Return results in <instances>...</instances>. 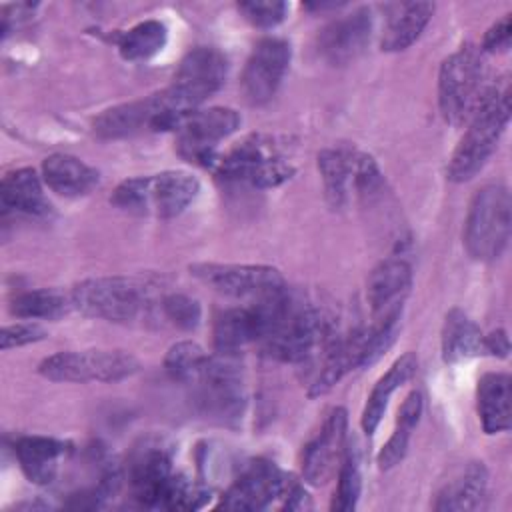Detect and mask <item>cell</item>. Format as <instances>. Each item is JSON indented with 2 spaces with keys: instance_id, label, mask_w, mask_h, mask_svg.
Here are the masks:
<instances>
[{
  "instance_id": "cell-14",
  "label": "cell",
  "mask_w": 512,
  "mask_h": 512,
  "mask_svg": "<svg viewBox=\"0 0 512 512\" xmlns=\"http://www.w3.org/2000/svg\"><path fill=\"white\" fill-rule=\"evenodd\" d=\"M348 438V414L344 408H334L324 420L318 434L304 446L302 478L310 486L326 484L342 464Z\"/></svg>"
},
{
  "instance_id": "cell-20",
  "label": "cell",
  "mask_w": 512,
  "mask_h": 512,
  "mask_svg": "<svg viewBox=\"0 0 512 512\" xmlns=\"http://www.w3.org/2000/svg\"><path fill=\"white\" fill-rule=\"evenodd\" d=\"M68 452L70 444L52 436H22L14 444V454L24 476L38 486L54 482L60 460Z\"/></svg>"
},
{
  "instance_id": "cell-27",
  "label": "cell",
  "mask_w": 512,
  "mask_h": 512,
  "mask_svg": "<svg viewBox=\"0 0 512 512\" xmlns=\"http://www.w3.org/2000/svg\"><path fill=\"white\" fill-rule=\"evenodd\" d=\"M440 346L442 360L446 364H458L484 354V334L464 310L452 308L442 324Z\"/></svg>"
},
{
  "instance_id": "cell-7",
  "label": "cell",
  "mask_w": 512,
  "mask_h": 512,
  "mask_svg": "<svg viewBox=\"0 0 512 512\" xmlns=\"http://www.w3.org/2000/svg\"><path fill=\"white\" fill-rule=\"evenodd\" d=\"M510 206V192L502 184H486L474 194L464 222V246L474 260L502 256L510 240Z\"/></svg>"
},
{
  "instance_id": "cell-4",
  "label": "cell",
  "mask_w": 512,
  "mask_h": 512,
  "mask_svg": "<svg viewBox=\"0 0 512 512\" xmlns=\"http://www.w3.org/2000/svg\"><path fill=\"white\" fill-rule=\"evenodd\" d=\"M508 120L510 88H500L492 84L486 100L470 118L468 128L448 162V180L466 182L474 178L496 150V144L508 126Z\"/></svg>"
},
{
  "instance_id": "cell-21",
  "label": "cell",
  "mask_w": 512,
  "mask_h": 512,
  "mask_svg": "<svg viewBox=\"0 0 512 512\" xmlns=\"http://www.w3.org/2000/svg\"><path fill=\"white\" fill-rule=\"evenodd\" d=\"M488 490V470L482 462H470L456 472L436 494L434 510L470 512L484 504Z\"/></svg>"
},
{
  "instance_id": "cell-32",
  "label": "cell",
  "mask_w": 512,
  "mask_h": 512,
  "mask_svg": "<svg viewBox=\"0 0 512 512\" xmlns=\"http://www.w3.org/2000/svg\"><path fill=\"white\" fill-rule=\"evenodd\" d=\"M208 356L210 354H206L200 344L192 340H182L168 348L164 356V368L174 382L188 386L198 378L208 362Z\"/></svg>"
},
{
  "instance_id": "cell-34",
  "label": "cell",
  "mask_w": 512,
  "mask_h": 512,
  "mask_svg": "<svg viewBox=\"0 0 512 512\" xmlns=\"http://www.w3.org/2000/svg\"><path fill=\"white\" fill-rule=\"evenodd\" d=\"M160 314L180 330H194L202 320L200 302L182 292H168L160 298Z\"/></svg>"
},
{
  "instance_id": "cell-26",
  "label": "cell",
  "mask_w": 512,
  "mask_h": 512,
  "mask_svg": "<svg viewBox=\"0 0 512 512\" xmlns=\"http://www.w3.org/2000/svg\"><path fill=\"white\" fill-rule=\"evenodd\" d=\"M432 12H434V4L430 2L396 4L382 32V40H380L382 50L400 52L410 48L428 26Z\"/></svg>"
},
{
  "instance_id": "cell-8",
  "label": "cell",
  "mask_w": 512,
  "mask_h": 512,
  "mask_svg": "<svg viewBox=\"0 0 512 512\" xmlns=\"http://www.w3.org/2000/svg\"><path fill=\"white\" fill-rule=\"evenodd\" d=\"M138 370V358L124 350H66L38 366V372L54 382H120Z\"/></svg>"
},
{
  "instance_id": "cell-9",
  "label": "cell",
  "mask_w": 512,
  "mask_h": 512,
  "mask_svg": "<svg viewBox=\"0 0 512 512\" xmlns=\"http://www.w3.org/2000/svg\"><path fill=\"white\" fill-rule=\"evenodd\" d=\"M186 112H180L168 94L164 90L124 102L118 106H112L98 114L92 122V130L96 136L112 140V138H126L140 132H174L180 116Z\"/></svg>"
},
{
  "instance_id": "cell-11",
  "label": "cell",
  "mask_w": 512,
  "mask_h": 512,
  "mask_svg": "<svg viewBox=\"0 0 512 512\" xmlns=\"http://www.w3.org/2000/svg\"><path fill=\"white\" fill-rule=\"evenodd\" d=\"M228 62L224 54L212 46H198L190 50L168 88L164 92L180 112H190L200 108V104L210 98L226 80Z\"/></svg>"
},
{
  "instance_id": "cell-12",
  "label": "cell",
  "mask_w": 512,
  "mask_h": 512,
  "mask_svg": "<svg viewBox=\"0 0 512 512\" xmlns=\"http://www.w3.org/2000/svg\"><path fill=\"white\" fill-rule=\"evenodd\" d=\"M192 276L208 284L212 290L240 298L246 302H258L270 298L286 288L284 276L274 266L264 264H220L200 262L190 266Z\"/></svg>"
},
{
  "instance_id": "cell-2",
  "label": "cell",
  "mask_w": 512,
  "mask_h": 512,
  "mask_svg": "<svg viewBox=\"0 0 512 512\" xmlns=\"http://www.w3.org/2000/svg\"><path fill=\"white\" fill-rule=\"evenodd\" d=\"M210 170L220 178L266 190L290 180L296 166L284 140L268 134H252L228 152H218Z\"/></svg>"
},
{
  "instance_id": "cell-23",
  "label": "cell",
  "mask_w": 512,
  "mask_h": 512,
  "mask_svg": "<svg viewBox=\"0 0 512 512\" xmlns=\"http://www.w3.org/2000/svg\"><path fill=\"white\" fill-rule=\"evenodd\" d=\"M42 180L52 192L64 198H78L98 186L100 174L76 156L52 154L42 162Z\"/></svg>"
},
{
  "instance_id": "cell-3",
  "label": "cell",
  "mask_w": 512,
  "mask_h": 512,
  "mask_svg": "<svg viewBox=\"0 0 512 512\" xmlns=\"http://www.w3.org/2000/svg\"><path fill=\"white\" fill-rule=\"evenodd\" d=\"M200 182L184 170H164L150 176L122 180L110 202L130 214L174 218L182 214L198 196Z\"/></svg>"
},
{
  "instance_id": "cell-31",
  "label": "cell",
  "mask_w": 512,
  "mask_h": 512,
  "mask_svg": "<svg viewBox=\"0 0 512 512\" xmlns=\"http://www.w3.org/2000/svg\"><path fill=\"white\" fill-rule=\"evenodd\" d=\"M168 40V30L160 20H142L116 36L118 52L124 60H148L158 54Z\"/></svg>"
},
{
  "instance_id": "cell-35",
  "label": "cell",
  "mask_w": 512,
  "mask_h": 512,
  "mask_svg": "<svg viewBox=\"0 0 512 512\" xmlns=\"http://www.w3.org/2000/svg\"><path fill=\"white\" fill-rule=\"evenodd\" d=\"M238 10L252 26L274 28L286 18L288 4L276 2V0H264V2L252 0V2H240Z\"/></svg>"
},
{
  "instance_id": "cell-16",
  "label": "cell",
  "mask_w": 512,
  "mask_h": 512,
  "mask_svg": "<svg viewBox=\"0 0 512 512\" xmlns=\"http://www.w3.org/2000/svg\"><path fill=\"white\" fill-rule=\"evenodd\" d=\"M372 24V12L366 6L334 18L318 34V52L332 66L350 64L366 50L372 36Z\"/></svg>"
},
{
  "instance_id": "cell-13",
  "label": "cell",
  "mask_w": 512,
  "mask_h": 512,
  "mask_svg": "<svg viewBox=\"0 0 512 512\" xmlns=\"http://www.w3.org/2000/svg\"><path fill=\"white\" fill-rule=\"evenodd\" d=\"M290 64V44L276 36H266L252 48L244 72L242 90L248 102L264 104L280 88Z\"/></svg>"
},
{
  "instance_id": "cell-15",
  "label": "cell",
  "mask_w": 512,
  "mask_h": 512,
  "mask_svg": "<svg viewBox=\"0 0 512 512\" xmlns=\"http://www.w3.org/2000/svg\"><path fill=\"white\" fill-rule=\"evenodd\" d=\"M288 478L270 460H250L224 492L218 506L226 510H262L282 496Z\"/></svg>"
},
{
  "instance_id": "cell-24",
  "label": "cell",
  "mask_w": 512,
  "mask_h": 512,
  "mask_svg": "<svg viewBox=\"0 0 512 512\" xmlns=\"http://www.w3.org/2000/svg\"><path fill=\"white\" fill-rule=\"evenodd\" d=\"M0 198L4 212L44 218L52 212L44 196L42 180L34 168H18L8 172L0 184Z\"/></svg>"
},
{
  "instance_id": "cell-19",
  "label": "cell",
  "mask_w": 512,
  "mask_h": 512,
  "mask_svg": "<svg viewBox=\"0 0 512 512\" xmlns=\"http://www.w3.org/2000/svg\"><path fill=\"white\" fill-rule=\"evenodd\" d=\"M268 324L266 298L246 302L244 306L228 308L214 320V348L216 352L238 354L240 348L260 342Z\"/></svg>"
},
{
  "instance_id": "cell-25",
  "label": "cell",
  "mask_w": 512,
  "mask_h": 512,
  "mask_svg": "<svg viewBox=\"0 0 512 512\" xmlns=\"http://www.w3.org/2000/svg\"><path fill=\"white\" fill-rule=\"evenodd\" d=\"M478 418L486 434L506 432L512 418V380L504 372H488L478 380L476 388Z\"/></svg>"
},
{
  "instance_id": "cell-18",
  "label": "cell",
  "mask_w": 512,
  "mask_h": 512,
  "mask_svg": "<svg viewBox=\"0 0 512 512\" xmlns=\"http://www.w3.org/2000/svg\"><path fill=\"white\" fill-rule=\"evenodd\" d=\"M412 288V266L404 256L382 260L368 276L366 300L372 318L402 314V306Z\"/></svg>"
},
{
  "instance_id": "cell-1",
  "label": "cell",
  "mask_w": 512,
  "mask_h": 512,
  "mask_svg": "<svg viewBox=\"0 0 512 512\" xmlns=\"http://www.w3.org/2000/svg\"><path fill=\"white\" fill-rule=\"evenodd\" d=\"M160 298L154 284L136 276L88 278L70 290L72 308L84 316L118 324L148 320L160 306Z\"/></svg>"
},
{
  "instance_id": "cell-39",
  "label": "cell",
  "mask_w": 512,
  "mask_h": 512,
  "mask_svg": "<svg viewBox=\"0 0 512 512\" xmlns=\"http://www.w3.org/2000/svg\"><path fill=\"white\" fill-rule=\"evenodd\" d=\"M508 352H510V340L504 330H494L484 336V354L506 358Z\"/></svg>"
},
{
  "instance_id": "cell-36",
  "label": "cell",
  "mask_w": 512,
  "mask_h": 512,
  "mask_svg": "<svg viewBox=\"0 0 512 512\" xmlns=\"http://www.w3.org/2000/svg\"><path fill=\"white\" fill-rule=\"evenodd\" d=\"M46 338V330L34 322H16L2 330V350L34 344Z\"/></svg>"
},
{
  "instance_id": "cell-33",
  "label": "cell",
  "mask_w": 512,
  "mask_h": 512,
  "mask_svg": "<svg viewBox=\"0 0 512 512\" xmlns=\"http://www.w3.org/2000/svg\"><path fill=\"white\" fill-rule=\"evenodd\" d=\"M362 492V474H360V458L358 452L346 448L342 464L338 468V484L330 502V510L334 512H350L358 506Z\"/></svg>"
},
{
  "instance_id": "cell-22",
  "label": "cell",
  "mask_w": 512,
  "mask_h": 512,
  "mask_svg": "<svg viewBox=\"0 0 512 512\" xmlns=\"http://www.w3.org/2000/svg\"><path fill=\"white\" fill-rule=\"evenodd\" d=\"M358 152L354 146H330L318 154V170L324 182V194L332 208L346 206L356 176Z\"/></svg>"
},
{
  "instance_id": "cell-30",
  "label": "cell",
  "mask_w": 512,
  "mask_h": 512,
  "mask_svg": "<svg viewBox=\"0 0 512 512\" xmlns=\"http://www.w3.org/2000/svg\"><path fill=\"white\" fill-rule=\"evenodd\" d=\"M70 308V294H64L56 288L24 290L10 300L12 316L22 320H58Z\"/></svg>"
},
{
  "instance_id": "cell-17",
  "label": "cell",
  "mask_w": 512,
  "mask_h": 512,
  "mask_svg": "<svg viewBox=\"0 0 512 512\" xmlns=\"http://www.w3.org/2000/svg\"><path fill=\"white\" fill-rule=\"evenodd\" d=\"M172 454L156 440H144L134 450L128 464V480L136 500L150 508H160L164 490L172 478Z\"/></svg>"
},
{
  "instance_id": "cell-5",
  "label": "cell",
  "mask_w": 512,
  "mask_h": 512,
  "mask_svg": "<svg viewBox=\"0 0 512 512\" xmlns=\"http://www.w3.org/2000/svg\"><path fill=\"white\" fill-rule=\"evenodd\" d=\"M482 50L466 44L450 54L438 74V104L446 122L468 124L490 92Z\"/></svg>"
},
{
  "instance_id": "cell-6",
  "label": "cell",
  "mask_w": 512,
  "mask_h": 512,
  "mask_svg": "<svg viewBox=\"0 0 512 512\" xmlns=\"http://www.w3.org/2000/svg\"><path fill=\"white\" fill-rule=\"evenodd\" d=\"M188 386L192 390V400L204 418L226 426L242 420L246 410V388L236 354L216 352L208 356L206 366Z\"/></svg>"
},
{
  "instance_id": "cell-10",
  "label": "cell",
  "mask_w": 512,
  "mask_h": 512,
  "mask_svg": "<svg viewBox=\"0 0 512 512\" xmlns=\"http://www.w3.org/2000/svg\"><path fill=\"white\" fill-rule=\"evenodd\" d=\"M240 126V114L232 108L212 106L196 108L178 120L174 128L176 148L188 162L210 168L218 156V144L234 134Z\"/></svg>"
},
{
  "instance_id": "cell-29",
  "label": "cell",
  "mask_w": 512,
  "mask_h": 512,
  "mask_svg": "<svg viewBox=\"0 0 512 512\" xmlns=\"http://www.w3.org/2000/svg\"><path fill=\"white\" fill-rule=\"evenodd\" d=\"M422 408H424V400L422 394L418 390H412L402 406L398 408V416H396V428L390 434V438L386 440V444L382 446V450L378 452V468L380 470H390L396 464H400V460L406 456L408 450V440L412 430L416 428V424L420 422L422 416Z\"/></svg>"
},
{
  "instance_id": "cell-37",
  "label": "cell",
  "mask_w": 512,
  "mask_h": 512,
  "mask_svg": "<svg viewBox=\"0 0 512 512\" xmlns=\"http://www.w3.org/2000/svg\"><path fill=\"white\" fill-rule=\"evenodd\" d=\"M510 14H504L498 22H494L482 40L484 52H506L510 48Z\"/></svg>"
},
{
  "instance_id": "cell-38",
  "label": "cell",
  "mask_w": 512,
  "mask_h": 512,
  "mask_svg": "<svg viewBox=\"0 0 512 512\" xmlns=\"http://www.w3.org/2000/svg\"><path fill=\"white\" fill-rule=\"evenodd\" d=\"M282 498H284V508L288 510H304V508H310L312 502L304 490V486L292 478H288L286 482V488L282 492Z\"/></svg>"
},
{
  "instance_id": "cell-28",
  "label": "cell",
  "mask_w": 512,
  "mask_h": 512,
  "mask_svg": "<svg viewBox=\"0 0 512 512\" xmlns=\"http://www.w3.org/2000/svg\"><path fill=\"white\" fill-rule=\"evenodd\" d=\"M416 366H418V360L412 352H406L402 354L388 370L384 376L378 378V382L374 384L368 400H366V406L362 410V418H360V424H362V430L366 434H374L386 408H388V402L392 398V394L404 384L408 382L414 372H416Z\"/></svg>"
}]
</instances>
